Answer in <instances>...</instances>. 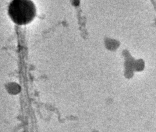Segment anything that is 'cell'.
I'll list each match as a JSON object with an SVG mask.
<instances>
[{
    "label": "cell",
    "mask_w": 156,
    "mask_h": 132,
    "mask_svg": "<svg viewBox=\"0 0 156 132\" xmlns=\"http://www.w3.org/2000/svg\"><path fill=\"white\" fill-rule=\"evenodd\" d=\"M9 15L18 25H24L34 19L36 14L35 5L31 0H12L9 7Z\"/></svg>",
    "instance_id": "cell-1"
}]
</instances>
